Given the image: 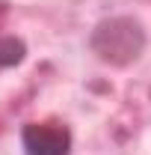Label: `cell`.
Here are the masks:
<instances>
[{
    "label": "cell",
    "instance_id": "7a4b0ae2",
    "mask_svg": "<svg viewBox=\"0 0 151 155\" xmlns=\"http://www.w3.org/2000/svg\"><path fill=\"white\" fill-rule=\"evenodd\" d=\"M74 137L65 122H27L21 128L24 155H71Z\"/></svg>",
    "mask_w": 151,
    "mask_h": 155
},
{
    "label": "cell",
    "instance_id": "6da1fadb",
    "mask_svg": "<svg viewBox=\"0 0 151 155\" xmlns=\"http://www.w3.org/2000/svg\"><path fill=\"white\" fill-rule=\"evenodd\" d=\"M89 51L98 63L113 66V69H128L145 54L148 48V33L145 24L133 15H107L89 30L86 39Z\"/></svg>",
    "mask_w": 151,
    "mask_h": 155
},
{
    "label": "cell",
    "instance_id": "3957f363",
    "mask_svg": "<svg viewBox=\"0 0 151 155\" xmlns=\"http://www.w3.org/2000/svg\"><path fill=\"white\" fill-rule=\"evenodd\" d=\"M27 57V42L18 36H0V72L21 66Z\"/></svg>",
    "mask_w": 151,
    "mask_h": 155
}]
</instances>
